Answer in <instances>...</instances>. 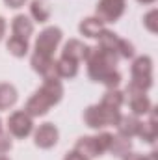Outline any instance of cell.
Instances as JSON below:
<instances>
[{
  "mask_svg": "<svg viewBox=\"0 0 158 160\" xmlns=\"http://www.w3.org/2000/svg\"><path fill=\"white\" fill-rule=\"evenodd\" d=\"M62 30L58 26H48L41 30V34L36 39V48L32 54V69L39 73L43 80L45 78H58L56 73V62H54V50L58 48L62 41Z\"/></svg>",
  "mask_w": 158,
  "mask_h": 160,
  "instance_id": "cell-1",
  "label": "cell"
},
{
  "mask_svg": "<svg viewBox=\"0 0 158 160\" xmlns=\"http://www.w3.org/2000/svg\"><path fill=\"white\" fill-rule=\"evenodd\" d=\"M87 62V75L93 82H101L108 88H117L121 82V73L116 69L119 62L117 52L104 48L101 45L89 47V52L86 56Z\"/></svg>",
  "mask_w": 158,
  "mask_h": 160,
  "instance_id": "cell-2",
  "label": "cell"
},
{
  "mask_svg": "<svg viewBox=\"0 0 158 160\" xmlns=\"http://www.w3.org/2000/svg\"><path fill=\"white\" fill-rule=\"evenodd\" d=\"M63 97V86L58 78H45L41 88L28 99L26 106H24V112L30 114L32 118H39L45 116L50 106L58 104Z\"/></svg>",
  "mask_w": 158,
  "mask_h": 160,
  "instance_id": "cell-3",
  "label": "cell"
},
{
  "mask_svg": "<svg viewBox=\"0 0 158 160\" xmlns=\"http://www.w3.org/2000/svg\"><path fill=\"white\" fill-rule=\"evenodd\" d=\"M132 80L126 88V95H141L153 86V60L149 56H138L130 67Z\"/></svg>",
  "mask_w": 158,
  "mask_h": 160,
  "instance_id": "cell-4",
  "label": "cell"
},
{
  "mask_svg": "<svg viewBox=\"0 0 158 160\" xmlns=\"http://www.w3.org/2000/svg\"><path fill=\"white\" fill-rule=\"evenodd\" d=\"M119 118H121L119 108H110V106H106L102 102L93 104V106H87L84 110V121L91 128L114 127V125H117Z\"/></svg>",
  "mask_w": 158,
  "mask_h": 160,
  "instance_id": "cell-5",
  "label": "cell"
},
{
  "mask_svg": "<svg viewBox=\"0 0 158 160\" xmlns=\"http://www.w3.org/2000/svg\"><path fill=\"white\" fill-rule=\"evenodd\" d=\"M7 130L15 138H26V136H30V132L34 130V119H32V116L26 114L24 110L13 112L9 116V119H7Z\"/></svg>",
  "mask_w": 158,
  "mask_h": 160,
  "instance_id": "cell-6",
  "label": "cell"
},
{
  "mask_svg": "<svg viewBox=\"0 0 158 160\" xmlns=\"http://www.w3.org/2000/svg\"><path fill=\"white\" fill-rule=\"evenodd\" d=\"M126 0H99L97 4V19L102 22H116L125 13Z\"/></svg>",
  "mask_w": 158,
  "mask_h": 160,
  "instance_id": "cell-7",
  "label": "cell"
},
{
  "mask_svg": "<svg viewBox=\"0 0 158 160\" xmlns=\"http://www.w3.org/2000/svg\"><path fill=\"white\" fill-rule=\"evenodd\" d=\"M58 136H60V132L52 123H43L37 127V130L34 134V142L41 149H50L58 143Z\"/></svg>",
  "mask_w": 158,
  "mask_h": 160,
  "instance_id": "cell-8",
  "label": "cell"
},
{
  "mask_svg": "<svg viewBox=\"0 0 158 160\" xmlns=\"http://www.w3.org/2000/svg\"><path fill=\"white\" fill-rule=\"evenodd\" d=\"M156 108H151L149 110V121H141L140 125V130H138V136L147 142V143H155L158 138V125H156Z\"/></svg>",
  "mask_w": 158,
  "mask_h": 160,
  "instance_id": "cell-9",
  "label": "cell"
},
{
  "mask_svg": "<svg viewBox=\"0 0 158 160\" xmlns=\"http://www.w3.org/2000/svg\"><path fill=\"white\" fill-rule=\"evenodd\" d=\"M140 125L141 121L138 119V116H121L117 121V132L119 136H125V138H134L138 136V130H140Z\"/></svg>",
  "mask_w": 158,
  "mask_h": 160,
  "instance_id": "cell-10",
  "label": "cell"
},
{
  "mask_svg": "<svg viewBox=\"0 0 158 160\" xmlns=\"http://www.w3.org/2000/svg\"><path fill=\"white\" fill-rule=\"evenodd\" d=\"M87 52H89V47H87V45H84V43L78 41V39H69L65 43L63 50H62V56L71 58V60H75V62H82V60H86Z\"/></svg>",
  "mask_w": 158,
  "mask_h": 160,
  "instance_id": "cell-11",
  "label": "cell"
},
{
  "mask_svg": "<svg viewBox=\"0 0 158 160\" xmlns=\"http://www.w3.org/2000/svg\"><path fill=\"white\" fill-rule=\"evenodd\" d=\"M11 32H13L15 38L28 39L34 34V22L26 15H15L13 21H11Z\"/></svg>",
  "mask_w": 158,
  "mask_h": 160,
  "instance_id": "cell-12",
  "label": "cell"
},
{
  "mask_svg": "<svg viewBox=\"0 0 158 160\" xmlns=\"http://www.w3.org/2000/svg\"><path fill=\"white\" fill-rule=\"evenodd\" d=\"M75 151L80 153L82 157H86V158H95V157H101V151H99V147H97V140H95V136H82L78 142H77V145H75Z\"/></svg>",
  "mask_w": 158,
  "mask_h": 160,
  "instance_id": "cell-13",
  "label": "cell"
},
{
  "mask_svg": "<svg viewBox=\"0 0 158 160\" xmlns=\"http://www.w3.org/2000/svg\"><path fill=\"white\" fill-rule=\"evenodd\" d=\"M78 30L86 38H99L102 34V30H106V28H104V22L99 21L97 17H87L80 22Z\"/></svg>",
  "mask_w": 158,
  "mask_h": 160,
  "instance_id": "cell-14",
  "label": "cell"
},
{
  "mask_svg": "<svg viewBox=\"0 0 158 160\" xmlns=\"http://www.w3.org/2000/svg\"><path fill=\"white\" fill-rule=\"evenodd\" d=\"M56 73H58V78H73L78 73V62L62 56L56 62Z\"/></svg>",
  "mask_w": 158,
  "mask_h": 160,
  "instance_id": "cell-15",
  "label": "cell"
},
{
  "mask_svg": "<svg viewBox=\"0 0 158 160\" xmlns=\"http://www.w3.org/2000/svg\"><path fill=\"white\" fill-rule=\"evenodd\" d=\"M19 99V93L15 89V86L7 84V82H0V110H7L11 108Z\"/></svg>",
  "mask_w": 158,
  "mask_h": 160,
  "instance_id": "cell-16",
  "label": "cell"
},
{
  "mask_svg": "<svg viewBox=\"0 0 158 160\" xmlns=\"http://www.w3.org/2000/svg\"><path fill=\"white\" fill-rule=\"evenodd\" d=\"M128 104H130V110H132L134 116H145L153 108V104H151V101H149V97L145 93L128 97Z\"/></svg>",
  "mask_w": 158,
  "mask_h": 160,
  "instance_id": "cell-17",
  "label": "cell"
},
{
  "mask_svg": "<svg viewBox=\"0 0 158 160\" xmlns=\"http://www.w3.org/2000/svg\"><path fill=\"white\" fill-rule=\"evenodd\" d=\"M101 102L106 104V106H110V108H121L123 102H125V93L116 89V88H108L106 93L102 95V101Z\"/></svg>",
  "mask_w": 158,
  "mask_h": 160,
  "instance_id": "cell-18",
  "label": "cell"
},
{
  "mask_svg": "<svg viewBox=\"0 0 158 160\" xmlns=\"http://www.w3.org/2000/svg\"><path fill=\"white\" fill-rule=\"evenodd\" d=\"M132 149V142H130V138H125V136H114V140H112V145H110V153L112 155H116V157H123V155H126L128 151Z\"/></svg>",
  "mask_w": 158,
  "mask_h": 160,
  "instance_id": "cell-19",
  "label": "cell"
},
{
  "mask_svg": "<svg viewBox=\"0 0 158 160\" xmlns=\"http://www.w3.org/2000/svg\"><path fill=\"white\" fill-rule=\"evenodd\" d=\"M7 50H9L13 56H17V58L26 56V52H28V39H22V38H15V36H11L9 41H7Z\"/></svg>",
  "mask_w": 158,
  "mask_h": 160,
  "instance_id": "cell-20",
  "label": "cell"
},
{
  "mask_svg": "<svg viewBox=\"0 0 158 160\" xmlns=\"http://www.w3.org/2000/svg\"><path fill=\"white\" fill-rule=\"evenodd\" d=\"M30 13H32V17H34L37 22H45V21H48V17H50V9H48L41 0H32V2H30Z\"/></svg>",
  "mask_w": 158,
  "mask_h": 160,
  "instance_id": "cell-21",
  "label": "cell"
},
{
  "mask_svg": "<svg viewBox=\"0 0 158 160\" xmlns=\"http://www.w3.org/2000/svg\"><path fill=\"white\" fill-rule=\"evenodd\" d=\"M117 56H119V58H125V60L132 58V56H134V45H132L130 41L121 39V38H119V43H117Z\"/></svg>",
  "mask_w": 158,
  "mask_h": 160,
  "instance_id": "cell-22",
  "label": "cell"
},
{
  "mask_svg": "<svg viewBox=\"0 0 158 160\" xmlns=\"http://www.w3.org/2000/svg\"><path fill=\"white\" fill-rule=\"evenodd\" d=\"M156 19H158V9H151L145 17H143V24L147 26L149 32L156 34L158 32V24H156Z\"/></svg>",
  "mask_w": 158,
  "mask_h": 160,
  "instance_id": "cell-23",
  "label": "cell"
},
{
  "mask_svg": "<svg viewBox=\"0 0 158 160\" xmlns=\"http://www.w3.org/2000/svg\"><path fill=\"white\" fill-rule=\"evenodd\" d=\"M9 149H11V138H9V134L0 130V155L7 153Z\"/></svg>",
  "mask_w": 158,
  "mask_h": 160,
  "instance_id": "cell-24",
  "label": "cell"
},
{
  "mask_svg": "<svg viewBox=\"0 0 158 160\" xmlns=\"http://www.w3.org/2000/svg\"><path fill=\"white\" fill-rule=\"evenodd\" d=\"M63 160H89V158L82 157V155L77 153V151H71V153H67V155H65V158H63Z\"/></svg>",
  "mask_w": 158,
  "mask_h": 160,
  "instance_id": "cell-25",
  "label": "cell"
},
{
  "mask_svg": "<svg viewBox=\"0 0 158 160\" xmlns=\"http://www.w3.org/2000/svg\"><path fill=\"white\" fill-rule=\"evenodd\" d=\"M123 160H145V157H141V155H138V153H126V155H123Z\"/></svg>",
  "mask_w": 158,
  "mask_h": 160,
  "instance_id": "cell-26",
  "label": "cell"
},
{
  "mask_svg": "<svg viewBox=\"0 0 158 160\" xmlns=\"http://www.w3.org/2000/svg\"><path fill=\"white\" fill-rule=\"evenodd\" d=\"M4 2H6L7 8H21L26 0H4Z\"/></svg>",
  "mask_w": 158,
  "mask_h": 160,
  "instance_id": "cell-27",
  "label": "cell"
},
{
  "mask_svg": "<svg viewBox=\"0 0 158 160\" xmlns=\"http://www.w3.org/2000/svg\"><path fill=\"white\" fill-rule=\"evenodd\" d=\"M4 34H6V19L0 15V41L4 38Z\"/></svg>",
  "mask_w": 158,
  "mask_h": 160,
  "instance_id": "cell-28",
  "label": "cell"
},
{
  "mask_svg": "<svg viewBox=\"0 0 158 160\" xmlns=\"http://www.w3.org/2000/svg\"><path fill=\"white\" fill-rule=\"evenodd\" d=\"M145 160H158V155H156V151H153V153H149V155H145Z\"/></svg>",
  "mask_w": 158,
  "mask_h": 160,
  "instance_id": "cell-29",
  "label": "cell"
},
{
  "mask_svg": "<svg viewBox=\"0 0 158 160\" xmlns=\"http://www.w3.org/2000/svg\"><path fill=\"white\" fill-rule=\"evenodd\" d=\"M140 4H153V2H156V0H138Z\"/></svg>",
  "mask_w": 158,
  "mask_h": 160,
  "instance_id": "cell-30",
  "label": "cell"
},
{
  "mask_svg": "<svg viewBox=\"0 0 158 160\" xmlns=\"http://www.w3.org/2000/svg\"><path fill=\"white\" fill-rule=\"evenodd\" d=\"M0 160H9V158H6V157H4V155H0Z\"/></svg>",
  "mask_w": 158,
  "mask_h": 160,
  "instance_id": "cell-31",
  "label": "cell"
},
{
  "mask_svg": "<svg viewBox=\"0 0 158 160\" xmlns=\"http://www.w3.org/2000/svg\"><path fill=\"white\" fill-rule=\"evenodd\" d=\"M0 130H2V119H0Z\"/></svg>",
  "mask_w": 158,
  "mask_h": 160,
  "instance_id": "cell-32",
  "label": "cell"
}]
</instances>
